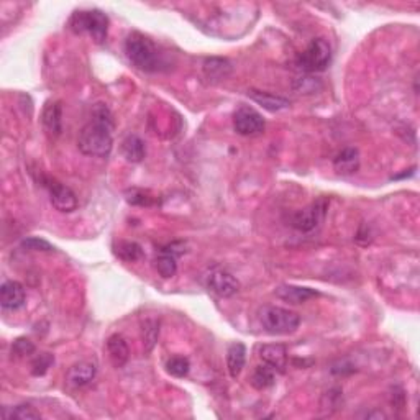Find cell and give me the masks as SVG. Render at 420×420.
<instances>
[{
  "label": "cell",
  "mask_w": 420,
  "mask_h": 420,
  "mask_svg": "<svg viewBox=\"0 0 420 420\" xmlns=\"http://www.w3.org/2000/svg\"><path fill=\"white\" fill-rule=\"evenodd\" d=\"M114 120L109 107L95 103L92 120L81 130L77 138V148L82 154L94 158H107L114 148Z\"/></svg>",
  "instance_id": "1"
},
{
  "label": "cell",
  "mask_w": 420,
  "mask_h": 420,
  "mask_svg": "<svg viewBox=\"0 0 420 420\" xmlns=\"http://www.w3.org/2000/svg\"><path fill=\"white\" fill-rule=\"evenodd\" d=\"M97 374V366L92 361H79L69 368L66 381L71 388H84Z\"/></svg>",
  "instance_id": "12"
},
{
  "label": "cell",
  "mask_w": 420,
  "mask_h": 420,
  "mask_svg": "<svg viewBox=\"0 0 420 420\" xmlns=\"http://www.w3.org/2000/svg\"><path fill=\"white\" fill-rule=\"evenodd\" d=\"M107 352H109L112 365L117 368H122L130 358V348L127 341H125L123 337L119 335V333H115V335H112L110 339L107 340Z\"/></svg>",
  "instance_id": "18"
},
{
  "label": "cell",
  "mask_w": 420,
  "mask_h": 420,
  "mask_svg": "<svg viewBox=\"0 0 420 420\" xmlns=\"http://www.w3.org/2000/svg\"><path fill=\"white\" fill-rule=\"evenodd\" d=\"M333 168L341 176L354 174L359 170V153L357 148H345L333 159Z\"/></svg>",
  "instance_id": "16"
},
{
  "label": "cell",
  "mask_w": 420,
  "mask_h": 420,
  "mask_svg": "<svg viewBox=\"0 0 420 420\" xmlns=\"http://www.w3.org/2000/svg\"><path fill=\"white\" fill-rule=\"evenodd\" d=\"M127 202L132 206H141V207H150L156 202V199L151 196L150 192L141 189H130L127 192Z\"/></svg>",
  "instance_id": "27"
},
{
  "label": "cell",
  "mask_w": 420,
  "mask_h": 420,
  "mask_svg": "<svg viewBox=\"0 0 420 420\" xmlns=\"http://www.w3.org/2000/svg\"><path fill=\"white\" fill-rule=\"evenodd\" d=\"M41 184L45 186L48 194H50V201L53 207L58 212L63 214H71L77 209V197L68 186L59 183V181L53 179V177H41Z\"/></svg>",
  "instance_id": "7"
},
{
  "label": "cell",
  "mask_w": 420,
  "mask_h": 420,
  "mask_svg": "<svg viewBox=\"0 0 420 420\" xmlns=\"http://www.w3.org/2000/svg\"><path fill=\"white\" fill-rule=\"evenodd\" d=\"M259 322L271 335H289L299 328L301 317L296 312L278 306H266L259 310Z\"/></svg>",
  "instance_id": "3"
},
{
  "label": "cell",
  "mask_w": 420,
  "mask_h": 420,
  "mask_svg": "<svg viewBox=\"0 0 420 420\" xmlns=\"http://www.w3.org/2000/svg\"><path fill=\"white\" fill-rule=\"evenodd\" d=\"M274 292L281 301L289 302V304H304L309 299L319 296V292L315 291V289L292 284H281L276 288Z\"/></svg>",
  "instance_id": "14"
},
{
  "label": "cell",
  "mask_w": 420,
  "mask_h": 420,
  "mask_svg": "<svg viewBox=\"0 0 420 420\" xmlns=\"http://www.w3.org/2000/svg\"><path fill=\"white\" fill-rule=\"evenodd\" d=\"M154 266H156V271H158V274L164 279L172 278V276L177 272L176 257L174 254L168 253V251H163V253L156 258Z\"/></svg>",
  "instance_id": "24"
},
{
  "label": "cell",
  "mask_w": 420,
  "mask_h": 420,
  "mask_svg": "<svg viewBox=\"0 0 420 420\" xmlns=\"http://www.w3.org/2000/svg\"><path fill=\"white\" fill-rule=\"evenodd\" d=\"M3 417L8 420H14V419L15 420H37V419H41V414L38 412L33 406L20 404V406L12 407L10 412H8V409L6 407V409H3Z\"/></svg>",
  "instance_id": "25"
},
{
  "label": "cell",
  "mask_w": 420,
  "mask_h": 420,
  "mask_svg": "<svg viewBox=\"0 0 420 420\" xmlns=\"http://www.w3.org/2000/svg\"><path fill=\"white\" fill-rule=\"evenodd\" d=\"M159 337V320L156 319H146L141 323V340L143 346H145L146 352H151L154 348L156 341Z\"/></svg>",
  "instance_id": "23"
},
{
  "label": "cell",
  "mask_w": 420,
  "mask_h": 420,
  "mask_svg": "<svg viewBox=\"0 0 420 420\" xmlns=\"http://www.w3.org/2000/svg\"><path fill=\"white\" fill-rule=\"evenodd\" d=\"M54 363V357L50 353H41L33 359L32 363V374L33 376H43L48 373L51 365Z\"/></svg>",
  "instance_id": "28"
},
{
  "label": "cell",
  "mask_w": 420,
  "mask_h": 420,
  "mask_svg": "<svg viewBox=\"0 0 420 420\" xmlns=\"http://www.w3.org/2000/svg\"><path fill=\"white\" fill-rule=\"evenodd\" d=\"M74 33H89L95 43H103L109 33V17L101 10H77L69 20Z\"/></svg>",
  "instance_id": "4"
},
{
  "label": "cell",
  "mask_w": 420,
  "mask_h": 420,
  "mask_svg": "<svg viewBox=\"0 0 420 420\" xmlns=\"http://www.w3.org/2000/svg\"><path fill=\"white\" fill-rule=\"evenodd\" d=\"M259 357H261L265 365L271 366L278 373H284L286 366H288V350H286L284 345H263L259 348Z\"/></svg>",
  "instance_id": "13"
},
{
  "label": "cell",
  "mask_w": 420,
  "mask_h": 420,
  "mask_svg": "<svg viewBox=\"0 0 420 420\" xmlns=\"http://www.w3.org/2000/svg\"><path fill=\"white\" fill-rule=\"evenodd\" d=\"M190 363L188 358L184 357H172L168 359L166 363V371L174 378H186L189 374Z\"/></svg>",
  "instance_id": "26"
},
{
  "label": "cell",
  "mask_w": 420,
  "mask_h": 420,
  "mask_svg": "<svg viewBox=\"0 0 420 420\" xmlns=\"http://www.w3.org/2000/svg\"><path fill=\"white\" fill-rule=\"evenodd\" d=\"M232 72V63L225 58H207L203 61V74L210 82L227 79Z\"/></svg>",
  "instance_id": "17"
},
{
  "label": "cell",
  "mask_w": 420,
  "mask_h": 420,
  "mask_svg": "<svg viewBox=\"0 0 420 420\" xmlns=\"http://www.w3.org/2000/svg\"><path fill=\"white\" fill-rule=\"evenodd\" d=\"M122 154L128 163H140L146 156L145 141L137 135H128L122 141Z\"/></svg>",
  "instance_id": "19"
},
{
  "label": "cell",
  "mask_w": 420,
  "mask_h": 420,
  "mask_svg": "<svg viewBox=\"0 0 420 420\" xmlns=\"http://www.w3.org/2000/svg\"><path fill=\"white\" fill-rule=\"evenodd\" d=\"M25 288L19 281H6L0 288V304L6 310H17L25 304Z\"/></svg>",
  "instance_id": "10"
},
{
  "label": "cell",
  "mask_w": 420,
  "mask_h": 420,
  "mask_svg": "<svg viewBox=\"0 0 420 420\" xmlns=\"http://www.w3.org/2000/svg\"><path fill=\"white\" fill-rule=\"evenodd\" d=\"M274 379H276V371L272 370L271 366L263 363L261 366H258L257 370H254L253 376H251V386L258 389V391H263V389L271 388L272 384H274Z\"/></svg>",
  "instance_id": "21"
},
{
  "label": "cell",
  "mask_w": 420,
  "mask_h": 420,
  "mask_svg": "<svg viewBox=\"0 0 420 420\" xmlns=\"http://www.w3.org/2000/svg\"><path fill=\"white\" fill-rule=\"evenodd\" d=\"M332 61V48L323 38H315L309 43V46L297 56L296 64L306 72L326 71Z\"/></svg>",
  "instance_id": "5"
},
{
  "label": "cell",
  "mask_w": 420,
  "mask_h": 420,
  "mask_svg": "<svg viewBox=\"0 0 420 420\" xmlns=\"http://www.w3.org/2000/svg\"><path fill=\"white\" fill-rule=\"evenodd\" d=\"M328 209L327 199H319V201L312 202L306 209L297 210L291 217V225L299 232H312L319 227L326 219Z\"/></svg>",
  "instance_id": "6"
},
{
  "label": "cell",
  "mask_w": 420,
  "mask_h": 420,
  "mask_svg": "<svg viewBox=\"0 0 420 420\" xmlns=\"http://www.w3.org/2000/svg\"><path fill=\"white\" fill-rule=\"evenodd\" d=\"M21 246H23L25 250H32V251H53L54 246L51 243H48L46 240H43V238H37V237H30L27 240L21 241Z\"/></svg>",
  "instance_id": "29"
},
{
  "label": "cell",
  "mask_w": 420,
  "mask_h": 420,
  "mask_svg": "<svg viewBox=\"0 0 420 420\" xmlns=\"http://www.w3.org/2000/svg\"><path fill=\"white\" fill-rule=\"evenodd\" d=\"M248 97L251 101H254L258 106H261L263 109L268 112H279L284 109H289L291 102L288 101L286 97H281V95L265 92V90H257V89H250L248 90Z\"/></svg>",
  "instance_id": "15"
},
{
  "label": "cell",
  "mask_w": 420,
  "mask_h": 420,
  "mask_svg": "<svg viewBox=\"0 0 420 420\" xmlns=\"http://www.w3.org/2000/svg\"><path fill=\"white\" fill-rule=\"evenodd\" d=\"M265 119L251 107H240L233 114V128L241 137H257L265 132Z\"/></svg>",
  "instance_id": "8"
},
{
  "label": "cell",
  "mask_w": 420,
  "mask_h": 420,
  "mask_svg": "<svg viewBox=\"0 0 420 420\" xmlns=\"http://www.w3.org/2000/svg\"><path fill=\"white\" fill-rule=\"evenodd\" d=\"M41 122L50 137L58 138L63 132V107L59 102H46L41 114Z\"/></svg>",
  "instance_id": "11"
},
{
  "label": "cell",
  "mask_w": 420,
  "mask_h": 420,
  "mask_svg": "<svg viewBox=\"0 0 420 420\" xmlns=\"http://www.w3.org/2000/svg\"><path fill=\"white\" fill-rule=\"evenodd\" d=\"M207 286H209V289L215 296L222 299L233 297L240 291V283H238L235 276L222 270L210 272L209 279H207Z\"/></svg>",
  "instance_id": "9"
},
{
  "label": "cell",
  "mask_w": 420,
  "mask_h": 420,
  "mask_svg": "<svg viewBox=\"0 0 420 420\" xmlns=\"http://www.w3.org/2000/svg\"><path fill=\"white\" fill-rule=\"evenodd\" d=\"M245 361H246L245 345L240 343V341L232 343L227 352V368L232 378H238V376H240L241 370L245 368Z\"/></svg>",
  "instance_id": "20"
},
{
  "label": "cell",
  "mask_w": 420,
  "mask_h": 420,
  "mask_svg": "<svg viewBox=\"0 0 420 420\" xmlns=\"http://www.w3.org/2000/svg\"><path fill=\"white\" fill-rule=\"evenodd\" d=\"M114 253L127 263L138 261V259L143 258V250L137 241H119V243L115 245Z\"/></svg>",
  "instance_id": "22"
},
{
  "label": "cell",
  "mask_w": 420,
  "mask_h": 420,
  "mask_svg": "<svg viewBox=\"0 0 420 420\" xmlns=\"http://www.w3.org/2000/svg\"><path fill=\"white\" fill-rule=\"evenodd\" d=\"M125 54L133 66L145 72H153L159 66L158 48L148 37L133 32L125 40Z\"/></svg>",
  "instance_id": "2"
},
{
  "label": "cell",
  "mask_w": 420,
  "mask_h": 420,
  "mask_svg": "<svg viewBox=\"0 0 420 420\" xmlns=\"http://www.w3.org/2000/svg\"><path fill=\"white\" fill-rule=\"evenodd\" d=\"M34 352V345L28 339H17L12 345V354L17 357H28Z\"/></svg>",
  "instance_id": "30"
}]
</instances>
